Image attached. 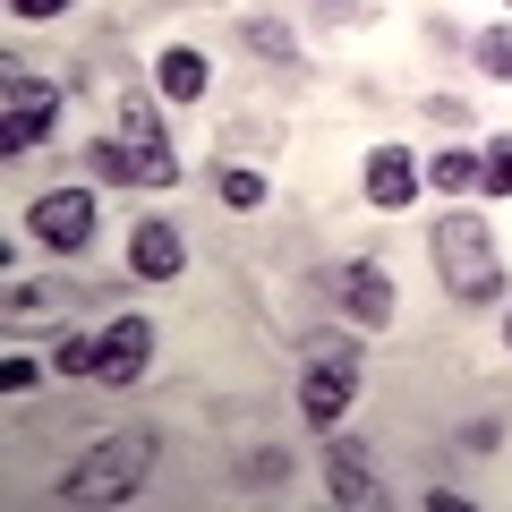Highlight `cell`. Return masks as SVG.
I'll list each match as a JSON object with an SVG mask.
<instances>
[{
  "label": "cell",
  "mask_w": 512,
  "mask_h": 512,
  "mask_svg": "<svg viewBox=\"0 0 512 512\" xmlns=\"http://www.w3.org/2000/svg\"><path fill=\"white\" fill-rule=\"evenodd\" d=\"M478 188H487V197H512V137H504V146H487V163H478Z\"/></svg>",
  "instance_id": "cell-17"
},
{
  "label": "cell",
  "mask_w": 512,
  "mask_h": 512,
  "mask_svg": "<svg viewBox=\"0 0 512 512\" xmlns=\"http://www.w3.org/2000/svg\"><path fill=\"white\" fill-rule=\"evenodd\" d=\"M154 359V325L146 316H120V325L103 333V384H137Z\"/></svg>",
  "instance_id": "cell-8"
},
{
  "label": "cell",
  "mask_w": 512,
  "mask_h": 512,
  "mask_svg": "<svg viewBox=\"0 0 512 512\" xmlns=\"http://www.w3.org/2000/svg\"><path fill=\"white\" fill-rule=\"evenodd\" d=\"M427 180H436L444 197H453V188H470V180H478V163H470V154H453V146H444L436 163H427Z\"/></svg>",
  "instance_id": "cell-15"
},
{
  "label": "cell",
  "mask_w": 512,
  "mask_h": 512,
  "mask_svg": "<svg viewBox=\"0 0 512 512\" xmlns=\"http://www.w3.org/2000/svg\"><path fill=\"white\" fill-rule=\"evenodd\" d=\"M120 137H128V146H171V137H163V120H154V103H146V94H128V103H120Z\"/></svg>",
  "instance_id": "cell-12"
},
{
  "label": "cell",
  "mask_w": 512,
  "mask_h": 512,
  "mask_svg": "<svg viewBox=\"0 0 512 512\" xmlns=\"http://www.w3.org/2000/svg\"><path fill=\"white\" fill-rule=\"evenodd\" d=\"M9 9H18V18H60L69 0H9Z\"/></svg>",
  "instance_id": "cell-19"
},
{
  "label": "cell",
  "mask_w": 512,
  "mask_h": 512,
  "mask_svg": "<svg viewBox=\"0 0 512 512\" xmlns=\"http://www.w3.org/2000/svg\"><path fill=\"white\" fill-rule=\"evenodd\" d=\"M0 154H26V146H43L52 137V86L43 77H26L18 60H0Z\"/></svg>",
  "instance_id": "cell-4"
},
{
  "label": "cell",
  "mask_w": 512,
  "mask_h": 512,
  "mask_svg": "<svg viewBox=\"0 0 512 512\" xmlns=\"http://www.w3.org/2000/svg\"><path fill=\"white\" fill-rule=\"evenodd\" d=\"M478 69H487V77H504V86H512V26L478 35Z\"/></svg>",
  "instance_id": "cell-16"
},
{
  "label": "cell",
  "mask_w": 512,
  "mask_h": 512,
  "mask_svg": "<svg viewBox=\"0 0 512 512\" xmlns=\"http://www.w3.org/2000/svg\"><path fill=\"white\" fill-rule=\"evenodd\" d=\"M248 43H256V52H265V60H291V35H282V26H265V18L248 26Z\"/></svg>",
  "instance_id": "cell-18"
},
{
  "label": "cell",
  "mask_w": 512,
  "mask_h": 512,
  "mask_svg": "<svg viewBox=\"0 0 512 512\" xmlns=\"http://www.w3.org/2000/svg\"><path fill=\"white\" fill-rule=\"evenodd\" d=\"M427 248H436V274H444V291H453V299H470V308H478V299L504 291V256H495V239H487V222H478V214H444Z\"/></svg>",
  "instance_id": "cell-2"
},
{
  "label": "cell",
  "mask_w": 512,
  "mask_h": 512,
  "mask_svg": "<svg viewBox=\"0 0 512 512\" xmlns=\"http://www.w3.org/2000/svg\"><path fill=\"white\" fill-rule=\"evenodd\" d=\"M410 188H419V163H410L402 146H376V163H367V197H376V205H410Z\"/></svg>",
  "instance_id": "cell-10"
},
{
  "label": "cell",
  "mask_w": 512,
  "mask_h": 512,
  "mask_svg": "<svg viewBox=\"0 0 512 512\" xmlns=\"http://www.w3.org/2000/svg\"><path fill=\"white\" fill-rule=\"evenodd\" d=\"M188 265V239L171 231V222H137V239H128V274L137 282H171Z\"/></svg>",
  "instance_id": "cell-6"
},
{
  "label": "cell",
  "mask_w": 512,
  "mask_h": 512,
  "mask_svg": "<svg viewBox=\"0 0 512 512\" xmlns=\"http://www.w3.org/2000/svg\"><path fill=\"white\" fill-rule=\"evenodd\" d=\"M333 291H342V308L359 316V325H384L393 316V282H384V265H342V274H325Z\"/></svg>",
  "instance_id": "cell-9"
},
{
  "label": "cell",
  "mask_w": 512,
  "mask_h": 512,
  "mask_svg": "<svg viewBox=\"0 0 512 512\" xmlns=\"http://www.w3.org/2000/svg\"><path fill=\"white\" fill-rule=\"evenodd\" d=\"M359 367H367L359 342H342V333H308V376H299V410H308V427H342L350 393H359Z\"/></svg>",
  "instance_id": "cell-3"
},
{
  "label": "cell",
  "mask_w": 512,
  "mask_h": 512,
  "mask_svg": "<svg viewBox=\"0 0 512 512\" xmlns=\"http://www.w3.org/2000/svg\"><path fill=\"white\" fill-rule=\"evenodd\" d=\"M154 470V436H111L94 444V453H77L69 470L52 478L60 504H120V495H137V478Z\"/></svg>",
  "instance_id": "cell-1"
},
{
  "label": "cell",
  "mask_w": 512,
  "mask_h": 512,
  "mask_svg": "<svg viewBox=\"0 0 512 512\" xmlns=\"http://www.w3.org/2000/svg\"><path fill=\"white\" fill-rule=\"evenodd\" d=\"M94 222H103V214H94L86 188H52V197H35V239H43V248H60V256L86 248Z\"/></svg>",
  "instance_id": "cell-5"
},
{
  "label": "cell",
  "mask_w": 512,
  "mask_h": 512,
  "mask_svg": "<svg viewBox=\"0 0 512 512\" xmlns=\"http://www.w3.org/2000/svg\"><path fill=\"white\" fill-rule=\"evenodd\" d=\"M214 197L231 205V214H248V205H265V180H256V171H239V163H222V180H214Z\"/></svg>",
  "instance_id": "cell-14"
},
{
  "label": "cell",
  "mask_w": 512,
  "mask_h": 512,
  "mask_svg": "<svg viewBox=\"0 0 512 512\" xmlns=\"http://www.w3.org/2000/svg\"><path fill=\"white\" fill-rule=\"evenodd\" d=\"M60 376H103V333H60Z\"/></svg>",
  "instance_id": "cell-13"
},
{
  "label": "cell",
  "mask_w": 512,
  "mask_h": 512,
  "mask_svg": "<svg viewBox=\"0 0 512 512\" xmlns=\"http://www.w3.org/2000/svg\"><path fill=\"white\" fill-rule=\"evenodd\" d=\"M325 487H333V504H376V453H367L359 436H342L333 444V461H325Z\"/></svg>",
  "instance_id": "cell-7"
},
{
  "label": "cell",
  "mask_w": 512,
  "mask_h": 512,
  "mask_svg": "<svg viewBox=\"0 0 512 512\" xmlns=\"http://www.w3.org/2000/svg\"><path fill=\"white\" fill-rule=\"evenodd\" d=\"M154 86H163L171 103H197L205 94V52H163L154 60Z\"/></svg>",
  "instance_id": "cell-11"
}]
</instances>
